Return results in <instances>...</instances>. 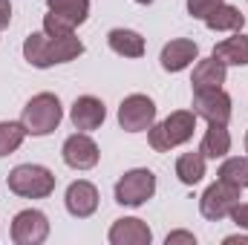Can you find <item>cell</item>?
I'll return each mask as SVG.
<instances>
[{"label":"cell","mask_w":248,"mask_h":245,"mask_svg":"<svg viewBox=\"0 0 248 245\" xmlns=\"http://www.w3.org/2000/svg\"><path fill=\"white\" fill-rule=\"evenodd\" d=\"M153 122H156V104H153V98H147L141 92H133V95H127L119 104V124L127 133L150 130Z\"/></svg>","instance_id":"cell-7"},{"label":"cell","mask_w":248,"mask_h":245,"mask_svg":"<svg viewBox=\"0 0 248 245\" xmlns=\"http://www.w3.org/2000/svg\"><path fill=\"white\" fill-rule=\"evenodd\" d=\"M176 176L182 184H199L205 179V156L199 150H190V153H182L176 159Z\"/></svg>","instance_id":"cell-20"},{"label":"cell","mask_w":248,"mask_h":245,"mask_svg":"<svg viewBox=\"0 0 248 245\" xmlns=\"http://www.w3.org/2000/svg\"><path fill=\"white\" fill-rule=\"evenodd\" d=\"M63 119V107L58 95L52 92H38L26 101L23 113H20V124L26 127V136H49L52 130H58Z\"/></svg>","instance_id":"cell-3"},{"label":"cell","mask_w":248,"mask_h":245,"mask_svg":"<svg viewBox=\"0 0 248 245\" xmlns=\"http://www.w3.org/2000/svg\"><path fill=\"white\" fill-rule=\"evenodd\" d=\"M63 205L75 219H87L98 211V187L93 182H87V179H78V182H72L66 187Z\"/></svg>","instance_id":"cell-11"},{"label":"cell","mask_w":248,"mask_h":245,"mask_svg":"<svg viewBox=\"0 0 248 245\" xmlns=\"http://www.w3.org/2000/svg\"><path fill=\"white\" fill-rule=\"evenodd\" d=\"M26 138V127L20 122H0V156L15 153Z\"/></svg>","instance_id":"cell-23"},{"label":"cell","mask_w":248,"mask_h":245,"mask_svg":"<svg viewBox=\"0 0 248 245\" xmlns=\"http://www.w3.org/2000/svg\"><path fill=\"white\" fill-rule=\"evenodd\" d=\"M69 119L75 124V130L81 133H90V130H98L104 119H107V107L101 98L95 95H81L72 101V110H69Z\"/></svg>","instance_id":"cell-12"},{"label":"cell","mask_w":248,"mask_h":245,"mask_svg":"<svg viewBox=\"0 0 248 245\" xmlns=\"http://www.w3.org/2000/svg\"><path fill=\"white\" fill-rule=\"evenodd\" d=\"M107 44L122 58H141L144 55V38L133 29H113L107 35Z\"/></svg>","instance_id":"cell-19"},{"label":"cell","mask_w":248,"mask_h":245,"mask_svg":"<svg viewBox=\"0 0 248 245\" xmlns=\"http://www.w3.org/2000/svg\"><path fill=\"white\" fill-rule=\"evenodd\" d=\"M9 190L23 199H46L55 190V173L44 165H17L9 176Z\"/></svg>","instance_id":"cell-4"},{"label":"cell","mask_w":248,"mask_h":245,"mask_svg":"<svg viewBox=\"0 0 248 245\" xmlns=\"http://www.w3.org/2000/svg\"><path fill=\"white\" fill-rule=\"evenodd\" d=\"M153 193H156V176H153V170H147V168H133V170H127L122 179L116 182V187H113L116 202L124 205V208H139V205H144Z\"/></svg>","instance_id":"cell-5"},{"label":"cell","mask_w":248,"mask_h":245,"mask_svg":"<svg viewBox=\"0 0 248 245\" xmlns=\"http://www.w3.org/2000/svg\"><path fill=\"white\" fill-rule=\"evenodd\" d=\"M193 130H196V113L193 110H176L165 122L150 127L147 141H150V147L156 153H168V150H173V147L190 141L193 138Z\"/></svg>","instance_id":"cell-2"},{"label":"cell","mask_w":248,"mask_h":245,"mask_svg":"<svg viewBox=\"0 0 248 245\" xmlns=\"http://www.w3.org/2000/svg\"><path fill=\"white\" fill-rule=\"evenodd\" d=\"M211 55L217 61H222L225 66H248V35L237 32L234 38L219 41Z\"/></svg>","instance_id":"cell-16"},{"label":"cell","mask_w":248,"mask_h":245,"mask_svg":"<svg viewBox=\"0 0 248 245\" xmlns=\"http://www.w3.org/2000/svg\"><path fill=\"white\" fill-rule=\"evenodd\" d=\"M136 3H141V6H150V3H153V0H136Z\"/></svg>","instance_id":"cell-30"},{"label":"cell","mask_w":248,"mask_h":245,"mask_svg":"<svg viewBox=\"0 0 248 245\" xmlns=\"http://www.w3.org/2000/svg\"><path fill=\"white\" fill-rule=\"evenodd\" d=\"M193 113L196 119H205L208 124H228L231 122V95L222 87L214 90H196L193 92Z\"/></svg>","instance_id":"cell-8"},{"label":"cell","mask_w":248,"mask_h":245,"mask_svg":"<svg viewBox=\"0 0 248 245\" xmlns=\"http://www.w3.org/2000/svg\"><path fill=\"white\" fill-rule=\"evenodd\" d=\"M240 193H243V187H237V184H231V182H222V179L208 184L205 193H202V199H199L202 216L211 219V222H219V219L231 216L234 205L240 202Z\"/></svg>","instance_id":"cell-6"},{"label":"cell","mask_w":248,"mask_h":245,"mask_svg":"<svg viewBox=\"0 0 248 245\" xmlns=\"http://www.w3.org/2000/svg\"><path fill=\"white\" fill-rule=\"evenodd\" d=\"M44 32L52 35V38H66V35H75V26H72L69 20H63L61 15L49 12V15L44 17Z\"/></svg>","instance_id":"cell-24"},{"label":"cell","mask_w":248,"mask_h":245,"mask_svg":"<svg viewBox=\"0 0 248 245\" xmlns=\"http://www.w3.org/2000/svg\"><path fill=\"white\" fill-rule=\"evenodd\" d=\"M61 156H63V162H66V168H72V170H90V168L98 165L101 150H98V144H95L87 133L78 130V133H72V136L63 141Z\"/></svg>","instance_id":"cell-10"},{"label":"cell","mask_w":248,"mask_h":245,"mask_svg":"<svg viewBox=\"0 0 248 245\" xmlns=\"http://www.w3.org/2000/svg\"><path fill=\"white\" fill-rule=\"evenodd\" d=\"M46 6H49V12L61 15L72 26H81L90 17V0H46Z\"/></svg>","instance_id":"cell-21"},{"label":"cell","mask_w":248,"mask_h":245,"mask_svg":"<svg viewBox=\"0 0 248 245\" xmlns=\"http://www.w3.org/2000/svg\"><path fill=\"white\" fill-rule=\"evenodd\" d=\"M231 219L237 222V228H246L248 231V202H237V205H234Z\"/></svg>","instance_id":"cell-26"},{"label":"cell","mask_w":248,"mask_h":245,"mask_svg":"<svg viewBox=\"0 0 248 245\" xmlns=\"http://www.w3.org/2000/svg\"><path fill=\"white\" fill-rule=\"evenodd\" d=\"M168 245H176V243H187V245H196V237L193 234H187V231H173V234H168Z\"/></svg>","instance_id":"cell-27"},{"label":"cell","mask_w":248,"mask_h":245,"mask_svg":"<svg viewBox=\"0 0 248 245\" xmlns=\"http://www.w3.org/2000/svg\"><path fill=\"white\" fill-rule=\"evenodd\" d=\"M9 23H12V3L0 0V29H6Z\"/></svg>","instance_id":"cell-28"},{"label":"cell","mask_w":248,"mask_h":245,"mask_svg":"<svg viewBox=\"0 0 248 245\" xmlns=\"http://www.w3.org/2000/svg\"><path fill=\"white\" fill-rule=\"evenodd\" d=\"M231 150V133L225 124H208L205 136H202V144H199V153L205 159H225Z\"/></svg>","instance_id":"cell-18"},{"label":"cell","mask_w":248,"mask_h":245,"mask_svg":"<svg viewBox=\"0 0 248 245\" xmlns=\"http://www.w3.org/2000/svg\"><path fill=\"white\" fill-rule=\"evenodd\" d=\"M225 75H228V66L211 55V58H205V61H199L193 66L190 87H193V92L196 90H214V87H222L225 84Z\"/></svg>","instance_id":"cell-15"},{"label":"cell","mask_w":248,"mask_h":245,"mask_svg":"<svg viewBox=\"0 0 248 245\" xmlns=\"http://www.w3.org/2000/svg\"><path fill=\"white\" fill-rule=\"evenodd\" d=\"M205 26L211 29V32H240L243 26H246V15L237 9V6H231V3H219L208 17H205Z\"/></svg>","instance_id":"cell-17"},{"label":"cell","mask_w":248,"mask_h":245,"mask_svg":"<svg viewBox=\"0 0 248 245\" xmlns=\"http://www.w3.org/2000/svg\"><path fill=\"white\" fill-rule=\"evenodd\" d=\"M222 0H187V15L196 17V20H205Z\"/></svg>","instance_id":"cell-25"},{"label":"cell","mask_w":248,"mask_h":245,"mask_svg":"<svg viewBox=\"0 0 248 245\" xmlns=\"http://www.w3.org/2000/svg\"><path fill=\"white\" fill-rule=\"evenodd\" d=\"M196 55H199V46H196L193 41L176 38V41L165 44L159 61H162V69H165V72H182V69H187L190 63L196 61Z\"/></svg>","instance_id":"cell-14"},{"label":"cell","mask_w":248,"mask_h":245,"mask_svg":"<svg viewBox=\"0 0 248 245\" xmlns=\"http://www.w3.org/2000/svg\"><path fill=\"white\" fill-rule=\"evenodd\" d=\"M217 176L222 182H231V184H237V187L246 190L248 187V156H231V159H225L219 165Z\"/></svg>","instance_id":"cell-22"},{"label":"cell","mask_w":248,"mask_h":245,"mask_svg":"<svg viewBox=\"0 0 248 245\" xmlns=\"http://www.w3.org/2000/svg\"><path fill=\"white\" fill-rule=\"evenodd\" d=\"M107 240H110V245H150L153 231L147 228V222H141L136 216H124V219L113 222Z\"/></svg>","instance_id":"cell-13"},{"label":"cell","mask_w":248,"mask_h":245,"mask_svg":"<svg viewBox=\"0 0 248 245\" xmlns=\"http://www.w3.org/2000/svg\"><path fill=\"white\" fill-rule=\"evenodd\" d=\"M46 237H49L46 214H41L35 208H26V211L15 214V219H12V240L17 245H41Z\"/></svg>","instance_id":"cell-9"},{"label":"cell","mask_w":248,"mask_h":245,"mask_svg":"<svg viewBox=\"0 0 248 245\" xmlns=\"http://www.w3.org/2000/svg\"><path fill=\"white\" fill-rule=\"evenodd\" d=\"M246 153H248V133H246Z\"/></svg>","instance_id":"cell-31"},{"label":"cell","mask_w":248,"mask_h":245,"mask_svg":"<svg viewBox=\"0 0 248 245\" xmlns=\"http://www.w3.org/2000/svg\"><path fill=\"white\" fill-rule=\"evenodd\" d=\"M225 245H248V237H225Z\"/></svg>","instance_id":"cell-29"},{"label":"cell","mask_w":248,"mask_h":245,"mask_svg":"<svg viewBox=\"0 0 248 245\" xmlns=\"http://www.w3.org/2000/svg\"><path fill=\"white\" fill-rule=\"evenodd\" d=\"M78 55H84V44L75 35L52 38L46 32H32L23 41V58L32 63V66H38V69H49L55 63L75 61Z\"/></svg>","instance_id":"cell-1"}]
</instances>
